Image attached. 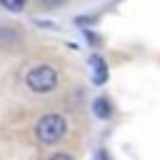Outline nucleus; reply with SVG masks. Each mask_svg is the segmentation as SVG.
Listing matches in <instances>:
<instances>
[{
	"mask_svg": "<svg viewBox=\"0 0 160 160\" xmlns=\"http://www.w3.org/2000/svg\"><path fill=\"white\" fill-rule=\"evenodd\" d=\"M58 70L55 68H50V65H35V68H30L28 70V75H25V85L32 90V92H50V90H55L58 88Z\"/></svg>",
	"mask_w": 160,
	"mask_h": 160,
	"instance_id": "nucleus-2",
	"label": "nucleus"
},
{
	"mask_svg": "<svg viewBox=\"0 0 160 160\" xmlns=\"http://www.w3.org/2000/svg\"><path fill=\"white\" fill-rule=\"evenodd\" d=\"M25 2H28V0H0V5H2L5 10H12V12L22 10V8H25Z\"/></svg>",
	"mask_w": 160,
	"mask_h": 160,
	"instance_id": "nucleus-5",
	"label": "nucleus"
},
{
	"mask_svg": "<svg viewBox=\"0 0 160 160\" xmlns=\"http://www.w3.org/2000/svg\"><path fill=\"white\" fill-rule=\"evenodd\" d=\"M90 65H92V80H95L98 85H102V82L108 80V68H105V60H102L100 55H92V58H90Z\"/></svg>",
	"mask_w": 160,
	"mask_h": 160,
	"instance_id": "nucleus-3",
	"label": "nucleus"
},
{
	"mask_svg": "<svg viewBox=\"0 0 160 160\" xmlns=\"http://www.w3.org/2000/svg\"><path fill=\"white\" fill-rule=\"evenodd\" d=\"M50 160H72V155H68V152H58V155H52Z\"/></svg>",
	"mask_w": 160,
	"mask_h": 160,
	"instance_id": "nucleus-7",
	"label": "nucleus"
},
{
	"mask_svg": "<svg viewBox=\"0 0 160 160\" xmlns=\"http://www.w3.org/2000/svg\"><path fill=\"white\" fill-rule=\"evenodd\" d=\"M92 112H95L98 118H102V120H108V118L112 115V108H110V100H108V98H98V100L92 102Z\"/></svg>",
	"mask_w": 160,
	"mask_h": 160,
	"instance_id": "nucleus-4",
	"label": "nucleus"
},
{
	"mask_svg": "<svg viewBox=\"0 0 160 160\" xmlns=\"http://www.w3.org/2000/svg\"><path fill=\"white\" fill-rule=\"evenodd\" d=\"M62 2H68V0H42L45 8H58V5H62Z\"/></svg>",
	"mask_w": 160,
	"mask_h": 160,
	"instance_id": "nucleus-6",
	"label": "nucleus"
},
{
	"mask_svg": "<svg viewBox=\"0 0 160 160\" xmlns=\"http://www.w3.org/2000/svg\"><path fill=\"white\" fill-rule=\"evenodd\" d=\"M65 132H68V120H65V115H60V112H48V115H42V118L38 120V125H35V138H38L40 142H45V145L60 142V140L65 138Z\"/></svg>",
	"mask_w": 160,
	"mask_h": 160,
	"instance_id": "nucleus-1",
	"label": "nucleus"
}]
</instances>
